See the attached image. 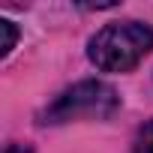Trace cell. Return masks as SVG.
I'll list each match as a JSON object with an SVG mask.
<instances>
[{"instance_id": "cell-2", "label": "cell", "mask_w": 153, "mask_h": 153, "mask_svg": "<svg viewBox=\"0 0 153 153\" xmlns=\"http://www.w3.org/2000/svg\"><path fill=\"white\" fill-rule=\"evenodd\" d=\"M120 105V96L111 84L105 81H78L66 87L42 114L39 123L42 126H57V123H72V120H102L111 117Z\"/></svg>"}, {"instance_id": "cell-4", "label": "cell", "mask_w": 153, "mask_h": 153, "mask_svg": "<svg viewBox=\"0 0 153 153\" xmlns=\"http://www.w3.org/2000/svg\"><path fill=\"white\" fill-rule=\"evenodd\" d=\"M135 153H153V120H147V123L138 129V138H135Z\"/></svg>"}, {"instance_id": "cell-1", "label": "cell", "mask_w": 153, "mask_h": 153, "mask_svg": "<svg viewBox=\"0 0 153 153\" xmlns=\"http://www.w3.org/2000/svg\"><path fill=\"white\" fill-rule=\"evenodd\" d=\"M153 51V30L141 21L105 24L87 45V57L102 72H129Z\"/></svg>"}, {"instance_id": "cell-3", "label": "cell", "mask_w": 153, "mask_h": 153, "mask_svg": "<svg viewBox=\"0 0 153 153\" xmlns=\"http://www.w3.org/2000/svg\"><path fill=\"white\" fill-rule=\"evenodd\" d=\"M0 30H3V42H0V57H6V54L15 48V42H18V30H15V24H12L9 18H0Z\"/></svg>"}]
</instances>
